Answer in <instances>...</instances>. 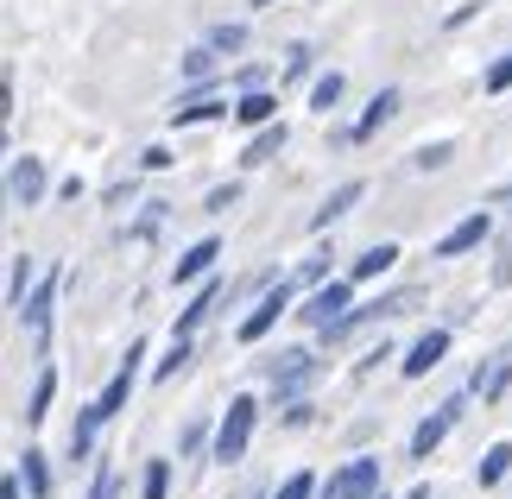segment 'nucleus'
<instances>
[{"label": "nucleus", "mask_w": 512, "mask_h": 499, "mask_svg": "<svg viewBox=\"0 0 512 499\" xmlns=\"http://www.w3.org/2000/svg\"><path fill=\"white\" fill-rule=\"evenodd\" d=\"M253 424H260V405L253 398H234V405L222 411V424H215V462H241L247 443H253Z\"/></svg>", "instance_id": "1"}, {"label": "nucleus", "mask_w": 512, "mask_h": 499, "mask_svg": "<svg viewBox=\"0 0 512 499\" xmlns=\"http://www.w3.org/2000/svg\"><path fill=\"white\" fill-rule=\"evenodd\" d=\"M285 139H291V127H285V121H272V127H253L247 152H241V165H272V158L285 152Z\"/></svg>", "instance_id": "15"}, {"label": "nucleus", "mask_w": 512, "mask_h": 499, "mask_svg": "<svg viewBox=\"0 0 512 499\" xmlns=\"http://www.w3.org/2000/svg\"><path fill=\"white\" fill-rule=\"evenodd\" d=\"M285 310H291V291H285V278H279V285H272V291H260V304H253V310L241 316V329H234V335H241V342L253 348V342H260V335H266L272 323H279Z\"/></svg>", "instance_id": "6"}, {"label": "nucleus", "mask_w": 512, "mask_h": 499, "mask_svg": "<svg viewBox=\"0 0 512 499\" xmlns=\"http://www.w3.org/2000/svg\"><path fill=\"white\" fill-rule=\"evenodd\" d=\"M494 203H500V209L512 215V184H506V190H494Z\"/></svg>", "instance_id": "42"}, {"label": "nucleus", "mask_w": 512, "mask_h": 499, "mask_svg": "<svg viewBox=\"0 0 512 499\" xmlns=\"http://www.w3.org/2000/svg\"><path fill=\"white\" fill-rule=\"evenodd\" d=\"M443 354H449V329H424L418 342L405 348V361H399V367H405V379H424L430 367L443 361Z\"/></svg>", "instance_id": "12"}, {"label": "nucleus", "mask_w": 512, "mask_h": 499, "mask_svg": "<svg viewBox=\"0 0 512 499\" xmlns=\"http://www.w3.org/2000/svg\"><path fill=\"white\" fill-rule=\"evenodd\" d=\"M506 468H512V443H494V449H487L481 462H475V481H481V487H500V481H506Z\"/></svg>", "instance_id": "24"}, {"label": "nucleus", "mask_w": 512, "mask_h": 499, "mask_svg": "<svg viewBox=\"0 0 512 499\" xmlns=\"http://www.w3.org/2000/svg\"><path fill=\"white\" fill-rule=\"evenodd\" d=\"M506 89H512V51L500 57L494 70H487V95H506Z\"/></svg>", "instance_id": "34"}, {"label": "nucleus", "mask_w": 512, "mask_h": 499, "mask_svg": "<svg viewBox=\"0 0 512 499\" xmlns=\"http://www.w3.org/2000/svg\"><path fill=\"white\" fill-rule=\"evenodd\" d=\"M234 121H241V127H272V121H279V95L247 89L241 102H234Z\"/></svg>", "instance_id": "17"}, {"label": "nucleus", "mask_w": 512, "mask_h": 499, "mask_svg": "<svg viewBox=\"0 0 512 499\" xmlns=\"http://www.w3.org/2000/svg\"><path fill=\"white\" fill-rule=\"evenodd\" d=\"M45 190H51L45 158L13 152V165H7V203H13V209H38V203H45Z\"/></svg>", "instance_id": "2"}, {"label": "nucleus", "mask_w": 512, "mask_h": 499, "mask_svg": "<svg viewBox=\"0 0 512 499\" xmlns=\"http://www.w3.org/2000/svg\"><path fill=\"white\" fill-rule=\"evenodd\" d=\"M247 7H272V0H247Z\"/></svg>", "instance_id": "44"}, {"label": "nucleus", "mask_w": 512, "mask_h": 499, "mask_svg": "<svg viewBox=\"0 0 512 499\" xmlns=\"http://www.w3.org/2000/svg\"><path fill=\"white\" fill-rule=\"evenodd\" d=\"M392 259H399V241H373L354 259V278H380V272H392Z\"/></svg>", "instance_id": "23"}, {"label": "nucleus", "mask_w": 512, "mask_h": 499, "mask_svg": "<svg viewBox=\"0 0 512 499\" xmlns=\"http://www.w3.org/2000/svg\"><path fill=\"white\" fill-rule=\"evenodd\" d=\"M449 158H456V146H449V139H437V146H418V152H411V171H443Z\"/></svg>", "instance_id": "28"}, {"label": "nucleus", "mask_w": 512, "mask_h": 499, "mask_svg": "<svg viewBox=\"0 0 512 499\" xmlns=\"http://www.w3.org/2000/svg\"><path fill=\"white\" fill-rule=\"evenodd\" d=\"M140 361H146V342H127V361H121V373L102 386V398H95V411L102 417H114V411H127V398H133V379H140Z\"/></svg>", "instance_id": "8"}, {"label": "nucleus", "mask_w": 512, "mask_h": 499, "mask_svg": "<svg viewBox=\"0 0 512 499\" xmlns=\"http://www.w3.org/2000/svg\"><path fill=\"white\" fill-rule=\"evenodd\" d=\"M285 76H310V45H291L285 51Z\"/></svg>", "instance_id": "36"}, {"label": "nucleus", "mask_w": 512, "mask_h": 499, "mask_svg": "<svg viewBox=\"0 0 512 499\" xmlns=\"http://www.w3.org/2000/svg\"><path fill=\"white\" fill-rule=\"evenodd\" d=\"M405 499H430V487H424V481H418V487H411V493H405Z\"/></svg>", "instance_id": "43"}, {"label": "nucleus", "mask_w": 512, "mask_h": 499, "mask_svg": "<svg viewBox=\"0 0 512 499\" xmlns=\"http://www.w3.org/2000/svg\"><path fill=\"white\" fill-rule=\"evenodd\" d=\"M323 499H380V462L373 455H354V462L323 487Z\"/></svg>", "instance_id": "4"}, {"label": "nucleus", "mask_w": 512, "mask_h": 499, "mask_svg": "<svg viewBox=\"0 0 512 499\" xmlns=\"http://www.w3.org/2000/svg\"><path fill=\"white\" fill-rule=\"evenodd\" d=\"M336 102H342V76L329 70V76H317V83H310V108H317V114H329Z\"/></svg>", "instance_id": "27"}, {"label": "nucleus", "mask_w": 512, "mask_h": 499, "mask_svg": "<svg viewBox=\"0 0 512 499\" xmlns=\"http://www.w3.org/2000/svg\"><path fill=\"white\" fill-rule=\"evenodd\" d=\"M140 165H146V171H171V152H165V146H146Z\"/></svg>", "instance_id": "37"}, {"label": "nucleus", "mask_w": 512, "mask_h": 499, "mask_svg": "<svg viewBox=\"0 0 512 499\" xmlns=\"http://www.w3.org/2000/svg\"><path fill=\"white\" fill-rule=\"evenodd\" d=\"M26 285H32V253H13V266H7V304L13 310H26Z\"/></svg>", "instance_id": "25"}, {"label": "nucleus", "mask_w": 512, "mask_h": 499, "mask_svg": "<svg viewBox=\"0 0 512 499\" xmlns=\"http://www.w3.org/2000/svg\"><path fill=\"white\" fill-rule=\"evenodd\" d=\"M317 335H336L342 323H348V278H329V285H317L310 291V304L298 310Z\"/></svg>", "instance_id": "3"}, {"label": "nucleus", "mask_w": 512, "mask_h": 499, "mask_svg": "<svg viewBox=\"0 0 512 499\" xmlns=\"http://www.w3.org/2000/svg\"><path fill=\"white\" fill-rule=\"evenodd\" d=\"M215 259H222V241H215V234H203L196 247H184V253H177L171 278H177V285H196V278H209V272H215Z\"/></svg>", "instance_id": "11"}, {"label": "nucleus", "mask_w": 512, "mask_h": 499, "mask_svg": "<svg viewBox=\"0 0 512 499\" xmlns=\"http://www.w3.org/2000/svg\"><path fill=\"white\" fill-rule=\"evenodd\" d=\"M102 424H108V417L95 411V405H83V417L70 424V462H83V455L95 449V430H102Z\"/></svg>", "instance_id": "19"}, {"label": "nucleus", "mask_w": 512, "mask_h": 499, "mask_svg": "<svg viewBox=\"0 0 512 499\" xmlns=\"http://www.w3.org/2000/svg\"><path fill=\"white\" fill-rule=\"evenodd\" d=\"M279 499H317V474H291L279 487Z\"/></svg>", "instance_id": "33"}, {"label": "nucleus", "mask_w": 512, "mask_h": 499, "mask_svg": "<svg viewBox=\"0 0 512 499\" xmlns=\"http://www.w3.org/2000/svg\"><path fill=\"white\" fill-rule=\"evenodd\" d=\"M19 481H26V474H7V481H0V499H19Z\"/></svg>", "instance_id": "41"}, {"label": "nucleus", "mask_w": 512, "mask_h": 499, "mask_svg": "<svg viewBox=\"0 0 512 499\" xmlns=\"http://www.w3.org/2000/svg\"><path fill=\"white\" fill-rule=\"evenodd\" d=\"M89 499H114V468H95V487H89Z\"/></svg>", "instance_id": "38"}, {"label": "nucleus", "mask_w": 512, "mask_h": 499, "mask_svg": "<svg viewBox=\"0 0 512 499\" xmlns=\"http://www.w3.org/2000/svg\"><path fill=\"white\" fill-rule=\"evenodd\" d=\"M51 398H57V373H51V367H38L32 398H26V424H45V417H51Z\"/></svg>", "instance_id": "21"}, {"label": "nucleus", "mask_w": 512, "mask_h": 499, "mask_svg": "<svg viewBox=\"0 0 512 499\" xmlns=\"http://www.w3.org/2000/svg\"><path fill=\"white\" fill-rule=\"evenodd\" d=\"M323 272H329V253H310L304 259V278H310V285H323Z\"/></svg>", "instance_id": "39"}, {"label": "nucleus", "mask_w": 512, "mask_h": 499, "mask_svg": "<svg viewBox=\"0 0 512 499\" xmlns=\"http://www.w3.org/2000/svg\"><path fill=\"white\" fill-rule=\"evenodd\" d=\"M19 474H26V493L32 499H51V462H45V449H26V455H19Z\"/></svg>", "instance_id": "22"}, {"label": "nucleus", "mask_w": 512, "mask_h": 499, "mask_svg": "<svg viewBox=\"0 0 512 499\" xmlns=\"http://www.w3.org/2000/svg\"><path fill=\"white\" fill-rule=\"evenodd\" d=\"M234 203H241V184H228V190H209V203H203V209H209V215H228Z\"/></svg>", "instance_id": "35"}, {"label": "nucleus", "mask_w": 512, "mask_h": 499, "mask_svg": "<svg viewBox=\"0 0 512 499\" xmlns=\"http://www.w3.org/2000/svg\"><path fill=\"white\" fill-rule=\"evenodd\" d=\"M203 45H209V51H222V57H234V51H247V26H209Z\"/></svg>", "instance_id": "26"}, {"label": "nucleus", "mask_w": 512, "mask_h": 499, "mask_svg": "<svg viewBox=\"0 0 512 499\" xmlns=\"http://www.w3.org/2000/svg\"><path fill=\"white\" fill-rule=\"evenodd\" d=\"M222 291H228V285H222V278H209V285H203V291H196V297H190V310H184V316H177V329H171V335H196V323H203V316H209L215 304H222Z\"/></svg>", "instance_id": "18"}, {"label": "nucleus", "mask_w": 512, "mask_h": 499, "mask_svg": "<svg viewBox=\"0 0 512 499\" xmlns=\"http://www.w3.org/2000/svg\"><path fill=\"white\" fill-rule=\"evenodd\" d=\"M310 379H317V354H304V348H291V354H279V361H272V392L285 398H304V386Z\"/></svg>", "instance_id": "5"}, {"label": "nucleus", "mask_w": 512, "mask_h": 499, "mask_svg": "<svg viewBox=\"0 0 512 499\" xmlns=\"http://www.w3.org/2000/svg\"><path fill=\"white\" fill-rule=\"evenodd\" d=\"M165 215H171V203H146V215H140V222H133L127 234H133V241H152V234L165 228Z\"/></svg>", "instance_id": "30"}, {"label": "nucleus", "mask_w": 512, "mask_h": 499, "mask_svg": "<svg viewBox=\"0 0 512 499\" xmlns=\"http://www.w3.org/2000/svg\"><path fill=\"white\" fill-rule=\"evenodd\" d=\"M456 417H462V398H449V405H437V411H430L424 424L411 430V462H430V455H437V443H443L449 430H456Z\"/></svg>", "instance_id": "7"}, {"label": "nucleus", "mask_w": 512, "mask_h": 499, "mask_svg": "<svg viewBox=\"0 0 512 499\" xmlns=\"http://www.w3.org/2000/svg\"><path fill=\"white\" fill-rule=\"evenodd\" d=\"M361 196H367V184H361V177H348L342 190H329V203H323L317 215H310V234H329V228H336V222H342V215H348L354 203H361Z\"/></svg>", "instance_id": "14"}, {"label": "nucleus", "mask_w": 512, "mask_h": 499, "mask_svg": "<svg viewBox=\"0 0 512 499\" xmlns=\"http://www.w3.org/2000/svg\"><path fill=\"white\" fill-rule=\"evenodd\" d=\"M285 424H291V430L310 424V405H304V398H291V405H285Z\"/></svg>", "instance_id": "40"}, {"label": "nucleus", "mask_w": 512, "mask_h": 499, "mask_svg": "<svg viewBox=\"0 0 512 499\" xmlns=\"http://www.w3.org/2000/svg\"><path fill=\"white\" fill-rule=\"evenodd\" d=\"M506 379H512V361H487V367H475L468 392H475L481 405H487V398H500V392H506Z\"/></svg>", "instance_id": "20"}, {"label": "nucleus", "mask_w": 512, "mask_h": 499, "mask_svg": "<svg viewBox=\"0 0 512 499\" xmlns=\"http://www.w3.org/2000/svg\"><path fill=\"white\" fill-rule=\"evenodd\" d=\"M140 499H171V462H146V481Z\"/></svg>", "instance_id": "29"}, {"label": "nucleus", "mask_w": 512, "mask_h": 499, "mask_svg": "<svg viewBox=\"0 0 512 499\" xmlns=\"http://www.w3.org/2000/svg\"><path fill=\"white\" fill-rule=\"evenodd\" d=\"M222 114H228L222 95H177L171 121H177V127H196V121H222Z\"/></svg>", "instance_id": "16"}, {"label": "nucleus", "mask_w": 512, "mask_h": 499, "mask_svg": "<svg viewBox=\"0 0 512 499\" xmlns=\"http://www.w3.org/2000/svg\"><path fill=\"white\" fill-rule=\"evenodd\" d=\"M215 57H222V51H209V45H196V51L184 57V76H190V83H203V76L215 70Z\"/></svg>", "instance_id": "32"}, {"label": "nucleus", "mask_w": 512, "mask_h": 499, "mask_svg": "<svg viewBox=\"0 0 512 499\" xmlns=\"http://www.w3.org/2000/svg\"><path fill=\"white\" fill-rule=\"evenodd\" d=\"M392 114H399V89H380V95L367 102V114L348 127V146H367V139H373V133H380V127L392 121Z\"/></svg>", "instance_id": "13"}, {"label": "nucleus", "mask_w": 512, "mask_h": 499, "mask_svg": "<svg viewBox=\"0 0 512 499\" xmlns=\"http://www.w3.org/2000/svg\"><path fill=\"white\" fill-rule=\"evenodd\" d=\"M487 234H494V222H487L481 209H475V215H462V222H456V228H449L443 241H437V259H462V253H475V247L487 241Z\"/></svg>", "instance_id": "9"}, {"label": "nucleus", "mask_w": 512, "mask_h": 499, "mask_svg": "<svg viewBox=\"0 0 512 499\" xmlns=\"http://www.w3.org/2000/svg\"><path fill=\"white\" fill-rule=\"evenodd\" d=\"M184 361H190V335H171V354L159 367H152V379H171V373H184Z\"/></svg>", "instance_id": "31"}, {"label": "nucleus", "mask_w": 512, "mask_h": 499, "mask_svg": "<svg viewBox=\"0 0 512 499\" xmlns=\"http://www.w3.org/2000/svg\"><path fill=\"white\" fill-rule=\"evenodd\" d=\"M57 285H64V272H45V278L32 285L26 310H19V323L32 329V342H45V329H51V297H57Z\"/></svg>", "instance_id": "10"}]
</instances>
